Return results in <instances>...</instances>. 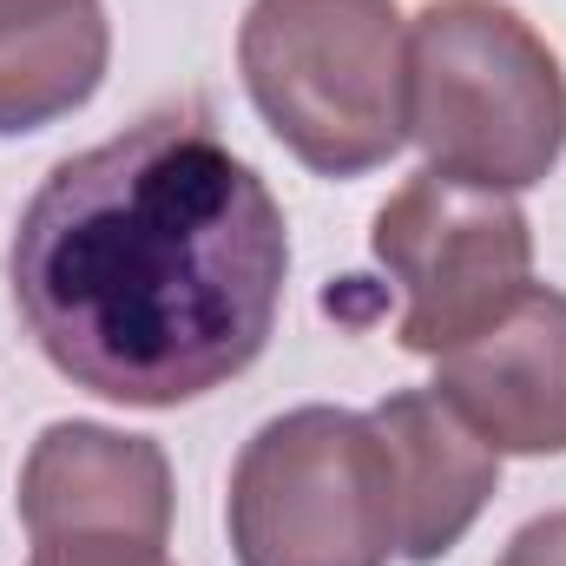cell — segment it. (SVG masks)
<instances>
[{"label":"cell","mask_w":566,"mask_h":566,"mask_svg":"<svg viewBox=\"0 0 566 566\" xmlns=\"http://www.w3.org/2000/svg\"><path fill=\"white\" fill-rule=\"evenodd\" d=\"M113 60L106 0H0V139L80 113Z\"/></svg>","instance_id":"9c48e42d"},{"label":"cell","mask_w":566,"mask_h":566,"mask_svg":"<svg viewBox=\"0 0 566 566\" xmlns=\"http://www.w3.org/2000/svg\"><path fill=\"white\" fill-rule=\"evenodd\" d=\"M369 251L402 290L396 343L428 363L501 323L534 290V224L514 191H481L428 165L389 191Z\"/></svg>","instance_id":"5b68a950"},{"label":"cell","mask_w":566,"mask_h":566,"mask_svg":"<svg viewBox=\"0 0 566 566\" xmlns=\"http://www.w3.org/2000/svg\"><path fill=\"white\" fill-rule=\"evenodd\" d=\"M238 73L258 119L316 178H363L409 145V20L396 0H251Z\"/></svg>","instance_id":"3957f363"},{"label":"cell","mask_w":566,"mask_h":566,"mask_svg":"<svg viewBox=\"0 0 566 566\" xmlns=\"http://www.w3.org/2000/svg\"><path fill=\"white\" fill-rule=\"evenodd\" d=\"M238 566L402 560V488L382 428L356 409H290L244 441L224 494Z\"/></svg>","instance_id":"277c9868"},{"label":"cell","mask_w":566,"mask_h":566,"mask_svg":"<svg viewBox=\"0 0 566 566\" xmlns=\"http://www.w3.org/2000/svg\"><path fill=\"white\" fill-rule=\"evenodd\" d=\"M428 389L494 454H566V290L534 283L501 323L434 356Z\"/></svg>","instance_id":"52a82bcc"},{"label":"cell","mask_w":566,"mask_h":566,"mask_svg":"<svg viewBox=\"0 0 566 566\" xmlns=\"http://www.w3.org/2000/svg\"><path fill=\"white\" fill-rule=\"evenodd\" d=\"M283 283V205L191 106L60 158L7 244L33 349L119 409H178L238 382L277 336Z\"/></svg>","instance_id":"6da1fadb"},{"label":"cell","mask_w":566,"mask_h":566,"mask_svg":"<svg viewBox=\"0 0 566 566\" xmlns=\"http://www.w3.org/2000/svg\"><path fill=\"white\" fill-rule=\"evenodd\" d=\"M402 119L428 171L534 191L566 151V66L507 0H428L409 20Z\"/></svg>","instance_id":"7a4b0ae2"},{"label":"cell","mask_w":566,"mask_h":566,"mask_svg":"<svg viewBox=\"0 0 566 566\" xmlns=\"http://www.w3.org/2000/svg\"><path fill=\"white\" fill-rule=\"evenodd\" d=\"M27 541H171V461L151 434L106 422H46L20 461Z\"/></svg>","instance_id":"8992f818"},{"label":"cell","mask_w":566,"mask_h":566,"mask_svg":"<svg viewBox=\"0 0 566 566\" xmlns=\"http://www.w3.org/2000/svg\"><path fill=\"white\" fill-rule=\"evenodd\" d=\"M27 566H171V554L139 541H40Z\"/></svg>","instance_id":"30bf717a"},{"label":"cell","mask_w":566,"mask_h":566,"mask_svg":"<svg viewBox=\"0 0 566 566\" xmlns=\"http://www.w3.org/2000/svg\"><path fill=\"white\" fill-rule=\"evenodd\" d=\"M494 566H566V507L541 514V521H527V527L501 547V560Z\"/></svg>","instance_id":"8fae6325"},{"label":"cell","mask_w":566,"mask_h":566,"mask_svg":"<svg viewBox=\"0 0 566 566\" xmlns=\"http://www.w3.org/2000/svg\"><path fill=\"white\" fill-rule=\"evenodd\" d=\"M396 454V488H402V560L434 566L468 541L481 507L501 488V454L461 422L434 389H396L369 409Z\"/></svg>","instance_id":"ba28073f"}]
</instances>
